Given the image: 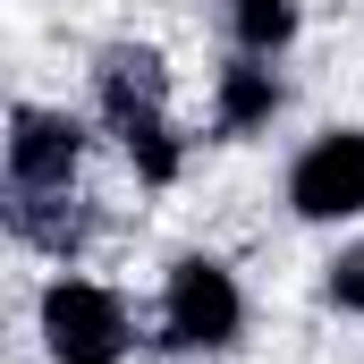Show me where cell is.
Returning <instances> with one entry per match:
<instances>
[{
  "label": "cell",
  "instance_id": "6da1fadb",
  "mask_svg": "<svg viewBox=\"0 0 364 364\" xmlns=\"http://www.w3.org/2000/svg\"><path fill=\"white\" fill-rule=\"evenodd\" d=\"M93 119L144 186H178L186 136H178V110H170V60L153 43H102L93 51Z\"/></svg>",
  "mask_w": 364,
  "mask_h": 364
},
{
  "label": "cell",
  "instance_id": "7a4b0ae2",
  "mask_svg": "<svg viewBox=\"0 0 364 364\" xmlns=\"http://www.w3.org/2000/svg\"><path fill=\"white\" fill-rule=\"evenodd\" d=\"M153 331H161V348L170 356H229L237 348V331H246V288L237 272L220 263V255H178L170 272H161V314H153Z\"/></svg>",
  "mask_w": 364,
  "mask_h": 364
},
{
  "label": "cell",
  "instance_id": "3957f363",
  "mask_svg": "<svg viewBox=\"0 0 364 364\" xmlns=\"http://www.w3.org/2000/svg\"><path fill=\"white\" fill-rule=\"evenodd\" d=\"M34 331H43V356L51 364H127L136 348V314L110 279L85 272H51L34 296Z\"/></svg>",
  "mask_w": 364,
  "mask_h": 364
},
{
  "label": "cell",
  "instance_id": "277c9868",
  "mask_svg": "<svg viewBox=\"0 0 364 364\" xmlns=\"http://www.w3.org/2000/svg\"><path fill=\"white\" fill-rule=\"evenodd\" d=\"M288 212L314 229L364 220V127H322L288 161Z\"/></svg>",
  "mask_w": 364,
  "mask_h": 364
},
{
  "label": "cell",
  "instance_id": "5b68a950",
  "mask_svg": "<svg viewBox=\"0 0 364 364\" xmlns=\"http://www.w3.org/2000/svg\"><path fill=\"white\" fill-rule=\"evenodd\" d=\"M85 119L60 102H9L0 136V186H77L85 178Z\"/></svg>",
  "mask_w": 364,
  "mask_h": 364
},
{
  "label": "cell",
  "instance_id": "8992f818",
  "mask_svg": "<svg viewBox=\"0 0 364 364\" xmlns=\"http://www.w3.org/2000/svg\"><path fill=\"white\" fill-rule=\"evenodd\" d=\"M0 220L26 255H43L60 272H77L85 246L102 237V212H93L85 186H0Z\"/></svg>",
  "mask_w": 364,
  "mask_h": 364
},
{
  "label": "cell",
  "instance_id": "52a82bcc",
  "mask_svg": "<svg viewBox=\"0 0 364 364\" xmlns=\"http://www.w3.org/2000/svg\"><path fill=\"white\" fill-rule=\"evenodd\" d=\"M279 110H288V77H279V60L229 51L220 77H212V136H220V144H246V136L272 127Z\"/></svg>",
  "mask_w": 364,
  "mask_h": 364
},
{
  "label": "cell",
  "instance_id": "ba28073f",
  "mask_svg": "<svg viewBox=\"0 0 364 364\" xmlns=\"http://www.w3.org/2000/svg\"><path fill=\"white\" fill-rule=\"evenodd\" d=\"M220 17H229V43L255 60H279L305 34V0H220Z\"/></svg>",
  "mask_w": 364,
  "mask_h": 364
},
{
  "label": "cell",
  "instance_id": "9c48e42d",
  "mask_svg": "<svg viewBox=\"0 0 364 364\" xmlns=\"http://www.w3.org/2000/svg\"><path fill=\"white\" fill-rule=\"evenodd\" d=\"M322 296H331L339 314H356V322H364V237L331 263V272H322Z\"/></svg>",
  "mask_w": 364,
  "mask_h": 364
}]
</instances>
